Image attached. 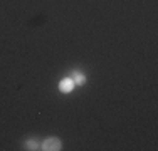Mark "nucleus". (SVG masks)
I'll list each match as a JSON object with an SVG mask.
<instances>
[{"instance_id": "nucleus-1", "label": "nucleus", "mask_w": 158, "mask_h": 151, "mask_svg": "<svg viewBox=\"0 0 158 151\" xmlns=\"http://www.w3.org/2000/svg\"><path fill=\"white\" fill-rule=\"evenodd\" d=\"M40 149H44V151H59L61 149V139L59 138H47L46 141L40 145Z\"/></svg>"}, {"instance_id": "nucleus-2", "label": "nucleus", "mask_w": 158, "mask_h": 151, "mask_svg": "<svg viewBox=\"0 0 158 151\" xmlns=\"http://www.w3.org/2000/svg\"><path fill=\"white\" fill-rule=\"evenodd\" d=\"M74 81H73V77H64L61 82H59V89L62 91V92H71V91L74 89Z\"/></svg>"}, {"instance_id": "nucleus-3", "label": "nucleus", "mask_w": 158, "mask_h": 151, "mask_svg": "<svg viewBox=\"0 0 158 151\" xmlns=\"http://www.w3.org/2000/svg\"><path fill=\"white\" fill-rule=\"evenodd\" d=\"M73 81H74V84H77V86H82L86 82V77L82 74H79V72H73Z\"/></svg>"}, {"instance_id": "nucleus-4", "label": "nucleus", "mask_w": 158, "mask_h": 151, "mask_svg": "<svg viewBox=\"0 0 158 151\" xmlns=\"http://www.w3.org/2000/svg\"><path fill=\"white\" fill-rule=\"evenodd\" d=\"M27 149H40V145L37 141H27Z\"/></svg>"}]
</instances>
